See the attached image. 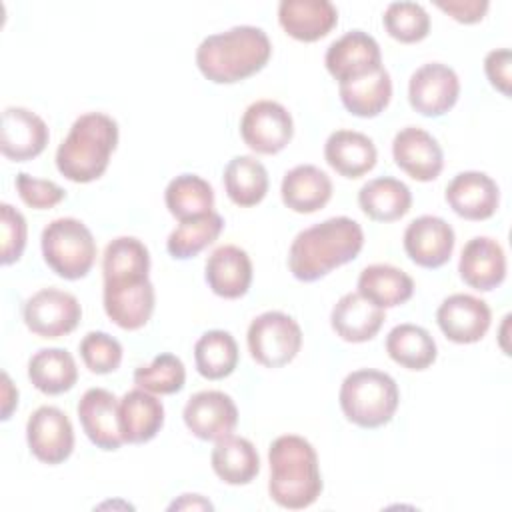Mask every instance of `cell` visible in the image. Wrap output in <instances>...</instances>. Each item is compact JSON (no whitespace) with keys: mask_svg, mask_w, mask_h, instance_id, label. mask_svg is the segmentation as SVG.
Listing matches in <instances>:
<instances>
[{"mask_svg":"<svg viewBox=\"0 0 512 512\" xmlns=\"http://www.w3.org/2000/svg\"><path fill=\"white\" fill-rule=\"evenodd\" d=\"M26 442L36 460L62 464L74 450L72 422L60 408L40 406L26 422Z\"/></svg>","mask_w":512,"mask_h":512,"instance_id":"cell-12","label":"cell"},{"mask_svg":"<svg viewBox=\"0 0 512 512\" xmlns=\"http://www.w3.org/2000/svg\"><path fill=\"white\" fill-rule=\"evenodd\" d=\"M444 198L460 218L488 220L498 210L500 190L488 174L466 170L448 182Z\"/></svg>","mask_w":512,"mask_h":512,"instance_id":"cell-19","label":"cell"},{"mask_svg":"<svg viewBox=\"0 0 512 512\" xmlns=\"http://www.w3.org/2000/svg\"><path fill=\"white\" fill-rule=\"evenodd\" d=\"M150 252L134 236L108 242L102 258L104 312L122 330H138L154 312V286L148 278Z\"/></svg>","mask_w":512,"mask_h":512,"instance_id":"cell-1","label":"cell"},{"mask_svg":"<svg viewBox=\"0 0 512 512\" xmlns=\"http://www.w3.org/2000/svg\"><path fill=\"white\" fill-rule=\"evenodd\" d=\"M194 362L200 376L222 380L238 366V344L226 330H208L194 344Z\"/></svg>","mask_w":512,"mask_h":512,"instance_id":"cell-36","label":"cell"},{"mask_svg":"<svg viewBox=\"0 0 512 512\" xmlns=\"http://www.w3.org/2000/svg\"><path fill=\"white\" fill-rule=\"evenodd\" d=\"M278 22L294 40L316 42L338 24V10L330 0H282Z\"/></svg>","mask_w":512,"mask_h":512,"instance_id":"cell-23","label":"cell"},{"mask_svg":"<svg viewBox=\"0 0 512 512\" xmlns=\"http://www.w3.org/2000/svg\"><path fill=\"white\" fill-rule=\"evenodd\" d=\"M210 462L214 474L230 486L250 484L260 472V456L256 446L248 438L234 434L216 440Z\"/></svg>","mask_w":512,"mask_h":512,"instance_id":"cell-28","label":"cell"},{"mask_svg":"<svg viewBox=\"0 0 512 512\" xmlns=\"http://www.w3.org/2000/svg\"><path fill=\"white\" fill-rule=\"evenodd\" d=\"M454 244V228L440 216H418L404 230V250L422 268L444 266L454 252Z\"/></svg>","mask_w":512,"mask_h":512,"instance_id":"cell-15","label":"cell"},{"mask_svg":"<svg viewBox=\"0 0 512 512\" xmlns=\"http://www.w3.org/2000/svg\"><path fill=\"white\" fill-rule=\"evenodd\" d=\"M42 256L48 268L64 280L84 278L96 260V240L78 218H56L40 236Z\"/></svg>","mask_w":512,"mask_h":512,"instance_id":"cell-7","label":"cell"},{"mask_svg":"<svg viewBox=\"0 0 512 512\" xmlns=\"http://www.w3.org/2000/svg\"><path fill=\"white\" fill-rule=\"evenodd\" d=\"M78 420L100 450H118L124 440L118 426V398L106 388H88L78 402Z\"/></svg>","mask_w":512,"mask_h":512,"instance_id":"cell-20","label":"cell"},{"mask_svg":"<svg viewBox=\"0 0 512 512\" xmlns=\"http://www.w3.org/2000/svg\"><path fill=\"white\" fill-rule=\"evenodd\" d=\"M510 66H512V54L508 48L490 50L484 58V72L490 84L504 96H510Z\"/></svg>","mask_w":512,"mask_h":512,"instance_id":"cell-43","label":"cell"},{"mask_svg":"<svg viewBox=\"0 0 512 512\" xmlns=\"http://www.w3.org/2000/svg\"><path fill=\"white\" fill-rule=\"evenodd\" d=\"M386 32L402 42L414 44L428 36L430 32V16L418 2H392L386 6L382 16Z\"/></svg>","mask_w":512,"mask_h":512,"instance_id":"cell-39","label":"cell"},{"mask_svg":"<svg viewBox=\"0 0 512 512\" xmlns=\"http://www.w3.org/2000/svg\"><path fill=\"white\" fill-rule=\"evenodd\" d=\"M0 230H2V234H0L2 236L0 262L4 266H8V264L18 262L24 248H26V238H28L26 218L22 216L20 210L2 202L0 204Z\"/></svg>","mask_w":512,"mask_h":512,"instance_id":"cell-41","label":"cell"},{"mask_svg":"<svg viewBox=\"0 0 512 512\" xmlns=\"http://www.w3.org/2000/svg\"><path fill=\"white\" fill-rule=\"evenodd\" d=\"M118 144V124L104 112H86L74 120L56 150L58 172L78 184L98 180Z\"/></svg>","mask_w":512,"mask_h":512,"instance_id":"cell-5","label":"cell"},{"mask_svg":"<svg viewBox=\"0 0 512 512\" xmlns=\"http://www.w3.org/2000/svg\"><path fill=\"white\" fill-rule=\"evenodd\" d=\"M326 70L338 84L368 76L382 68L378 42L364 30H350L334 40L324 56Z\"/></svg>","mask_w":512,"mask_h":512,"instance_id":"cell-13","label":"cell"},{"mask_svg":"<svg viewBox=\"0 0 512 512\" xmlns=\"http://www.w3.org/2000/svg\"><path fill=\"white\" fill-rule=\"evenodd\" d=\"M324 158L332 170L344 178L368 174L378 160L372 138L356 130H336L324 144Z\"/></svg>","mask_w":512,"mask_h":512,"instance_id":"cell-27","label":"cell"},{"mask_svg":"<svg viewBox=\"0 0 512 512\" xmlns=\"http://www.w3.org/2000/svg\"><path fill=\"white\" fill-rule=\"evenodd\" d=\"M436 322L442 334L456 344H474L490 328V306L472 294H452L436 310Z\"/></svg>","mask_w":512,"mask_h":512,"instance_id":"cell-16","label":"cell"},{"mask_svg":"<svg viewBox=\"0 0 512 512\" xmlns=\"http://www.w3.org/2000/svg\"><path fill=\"white\" fill-rule=\"evenodd\" d=\"M164 202L168 212L178 220H196L212 212L214 190L198 174H180L172 178L164 190Z\"/></svg>","mask_w":512,"mask_h":512,"instance_id":"cell-34","label":"cell"},{"mask_svg":"<svg viewBox=\"0 0 512 512\" xmlns=\"http://www.w3.org/2000/svg\"><path fill=\"white\" fill-rule=\"evenodd\" d=\"M338 86L344 108L358 118L378 116L380 112H384L392 98V80L384 66L368 76L342 82Z\"/></svg>","mask_w":512,"mask_h":512,"instance_id":"cell-32","label":"cell"},{"mask_svg":"<svg viewBox=\"0 0 512 512\" xmlns=\"http://www.w3.org/2000/svg\"><path fill=\"white\" fill-rule=\"evenodd\" d=\"M384 320V308L368 302L358 292L344 294L330 312V324L336 336L354 344L372 340L380 332Z\"/></svg>","mask_w":512,"mask_h":512,"instance_id":"cell-26","label":"cell"},{"mask_svg":"<svg viewBox=\"0 0 512 512\" xmlns=\"http://www.w3.org/2000/svg\"><path fill=\"white\" fill-rule=\"evenodd\" d=\"M14 184H16V190H18V196L22 198V202L36 210L54 208L66 196L64 188H60L56 182L40 180L26 172H18Z\"/></svg>","mask_w":512,"mask_h":512,"instance_id":"cell-42","label":"cell"},{"mask_svg":"<svg viewBox=\"0 0 512 512\" xmlns=\"http://www.w3.org/2000/svg\"><path fill=\"white\" fill-rule=\"evenodd\" d=\"M50 140L46 122L28 108L8 106L2 112L0 150L12 162H26L44 152Z\"/></svg>","mask_w":512,"mask_h":512,"instance_id":"cell-18","label":"cell"},{"mask_svg":"<svg viewBox=\"0 0 512 512\" xmlns=\"http://www.w3.org/2000/svg\"><path fill=\"white\" fill-rule=\"evenodd\" d=\"M182 418L196 438L216 442L234 432L238 424V408L228 394L220 390H202L188 398Z\"/></svg>","mask_w":512,"mask_h":512,"instance_id":"cell-14","label":"cell"},{"mask_svg":"<svg viewBox=\"0 0 512 512\" xmlns=\"http://www.w3.org/2000/svg\"><path fill=\"white\" fill-rule=\"evenodd\" d=\"M22 314L32 334L40 338H60L78 326L82 308L74 294L60 288H42L24 302Z\"/></svg>","mask_w":512,"mask_h":512,"instance_id":"cell-9","label":"cell"},{"mask_svg":"<svg viewBox=\"0 0 512 512\" xmlns=\"http://www.w3.org/2000/svg\"><path fill=\"white\" fill-rule=\"evenodd\" d=\"M164 424V406L152 392L134 388L118 400V426L128 444L150 442Z\"/></svg>","mask_w":512,"mask_h":512,"instance_id":"cell-24","label":"cell"},{"mask_svg":"<svg viewBox=\"0 0 512 512\" xmlns=\"http://www.w3.org/2000/svg\"><path fill=\"white\" fill-rule=\"evenodd\" d=\"M362 246V226L348 216H334L296 234L288 250V268L296 280L316 282L352 262Z\"/></svg>","mask_w":512,"mask_h":512,"instance_id":"cell-2","label":"cell"},{"mask_svg":"<svg viewBox=\"0 0 512 512\" xmlns=\"http://www.w3.org/2000/svg\"><path fill=\"white\" fill-rule=\"evenodd\" d=\"M204 278L216 296L242 298L252 284V260L246 250L234 244L218 246L206 260Z\"/></svg>","mask_w":512,"mask_h":512,"instance_id":"cell-22","label":"cell"},{"mask_svg":"<svg viewBox=\"0 0 512 512\" xmlns=\"http://www.w3.org/2000/svg\"><path fill=\"white\" fill-rule=\"evenodd\" d=\"M338 400L346 420L360 428H380L396 414L400 392L390 374L362 368L342 380Z\"/></svg>","mask_w":512,"mask_h":512,"instance_id":"cell-6","label":"cell"},{"mask_svg":"<svg viewBox=\"0 0 512 512\" xmlns=\"http://www.w3.org/2000/svg\"><path fill=\"white\" fill-rule=\"evenodd\" d=\"M28 378L36 390L48 396L68 392L78 380L74 356L64 348H42L28 360Z\"/></svg>","mask_w":512,"mask_h":512,"instance_id":"cell-31","label":"cell"},{"mask_svg":"<svg viewBox=\"0 0 512 512\" xmlns=\"http://www.w3.org/2000/svg\"><path fill=\"white\" fill-rule=\"evenodd\" d=\"M392 156L396 166L418 182L436 180L444 168V152L438 140L418 126H406L394 136Z\"/></svg>","mask_w":512,"mask_h":512,"instance_id":"cell-17","label":"cell"},{"mask_svg":"<svg viewBox=\"0 0 512 512\" xmlns=\"http://www.w3.org/2000/svg\"><path fill=\"white\" fill-rule=\"evenodd\" d=\"M270 498L288 510L312 506L322 494V474L314 446L296 434L278 436L268 448Z\"/></svg>","mask_w":512,"mask_h":512,"instance_id":"cell-4","label":"cell"},{"mask_svg":"<svg viewBox=\"0 0 512 512\" xmlns=\"http://www.w3.org/2000/svg\"><path fill=\"white\" fill-rule=\"evenodd\" d=\"M80 356L94 374H110L122 362V344L102 330L88 332L80 342Z\"/></svg>","mask_w":512,"mask_h":512,"instance_id":"cell-40","label":"cell"},{"mask_svg":"<svg viewBox=\"0 0 512 512\" xmlns=\"http://www.w3.org/2000/svg\"><path fill=\"white\" fill-rule=\"evenodd\" d=\"M272 56L268 34L258 26H234L206 36L196 48V66L214 84H234L260 72Z\"/></svg>","mask_w":512,"mask_h":512,"instance_id":"cell-3","label":"cell"},{"mask_svg":"<svg viewBox=\"0 0 512 512\" xmlns=\"http://www.w3.org/2000/svg\"><path fill=\"white\" fill-rule=\"evenodd\" d=\"M458 272L470 288L490 292L506 278V254L494 238L474 236L462 248Z\"/></svg>","mask_w":512,"mask_h":512,"instance_id":"cell-21","label":"cell"},{"mask_svg":"<svg viewBox=\"0 0 512 512\" xmlns=\"http://www.w3.org/2000/svg\"><path fill=\"white\" fill-rule=\"evenodd\" d=\"M436 6L462 24H476L488 12V0H438Z\"/></svg>","mask_w":512,"mask_h":512,"instance_id":"cell-44","label":"cell"},{"mask_svg":"<svg viewBox=\"0 0 512 512\" xmlns=\"http://www.w3.org/2000/svg\"><path fill=\"white\" fill-rule=\"evenodd\" d=\"M250 356L264 368H280L296 358L302 348V330L298 322L280 312L268 310L256 316L246 334Z\"/></svg>","mask_w":512,"mask_h":512,"instance_id":"cell-8","label":"cell"},{"mask_svg":"<svg viewBox=\"0 0 512 512\" xmlns=\"http://www.w3.org/2000/svg\"><path fill=\"white\" fill-rule=\"evenodd\" d=\"M224 190L242 208L256 206L268 192V172L254 156H234L224 168Z\"/></svg>","mask_w":512,"mask_h":512,"instance_id":"cell-35","label":"cell"},{"mask_svg":"<svg viewBox=\"0 0 512 512\" xmlns=\"http://www.w3.org/2000/svg\"><path fill=\"white\" fill-rule=\"evenodd\" d=\"M240 136L258 154H278L292 140L294 122L280 102L256 100L242 114Z\"/></svg>","mask_w":512,"mask_h":512,"instance_id":"cell-10","label":"cell"},{"mask_svg":"<svg viewBox=\"0 0 512 512\" xmlns=\"http://www.w3.org/2000/svg\"><path fill=\"white\" fill-rule=\"evenodd\" d=\"M388 356L408 370H426L438 356L432 334L416 324L404 322L394 326L386 336Z\"/></svg>","mask_w":512,"mask_h":512,"instance_id":"cell-33","label":"cell"},{"mask_svg":"<svg viewBox=\"0 0 512 512\" xmlns=\"http://www.w3.org/2000/svg\"><path fill=\"white\" fill-rule=\"evenodd\" d=\"M460 96L458 74L442 62H428L414 70L408 82L410 106L428 118L444 116Z\"/></svg>","mask_w":512,"mask_h":512,"instance_id":"cell-11","label":"cell"},{"mask_svg":"<svg viewBox=\"0 0 512 512\" xmlns=\"http://www.w3.org/2000/svg\"><path fill=\"white\" fill-rule=\"evenodd\" d=\"M224 218L218 212H210L196 220L180 222L166 240V250L176 260H188L210 246L222 232Z\"/></svg>","mask_w":512,"mask_h":512,"instance_id":"cell-37","label":"cell"},{"mask_svg":"<svg viewBox=\"0 0 512 512\" xmlns=\"http://www.w3.org/2000/svg\"><path fill=\"white\" fill-rule=\"evenodd\" d=\"M280 196L292 212L312 214L322 210L332 198V180L314 164H298L284 174Z\"/></svg>","mask_w":512,"mask_h":512,"instance_id":"cell-25","label":"cell"},{"mask_svg":"<svg viewBox=\"0 0 512 512\" xmlns=\"http://www.w3.org/2000/svg\"><path fill=\"white\" fill-rule=\"evenodd\" d=\"M358 204L370 220L394 222L408 214L412 206V192L398 178L378 176L360 188Z\"/></svg>","mask_w":512,"mask_h":512,"instance_id":"cell-29","label":"cell"},{"mask_svg":"<svg viewBox=\"0 0 512 512\" xmlns=\"http://www.w3.org/2000/svg\"><path fill=\"white\" fill-rule=\"evenodd\" d=\"M174 508H208L212 510V504L208 500H204L200 494H182L180 500H174L170 504V510Z\"/></svg>","mask_w":512,"mask_h":512,"instance_id":"cell-46","label":"cell"},{"mask_svg":"<svg viewBox=\"0 0 512 512\" xmlns=\"http://www.w3.org/2000/svg\"><path fill=\"white\" fill-rule=\"evenodd\" d=\"M2 382V420H8L18 404V390L12 386L10 376L6 372H2Z\"/></svg>","mask_w":512,"mask_h":512,"instance_id":"cell-45","label":"cell"},{"mask_svg":"<svg viewBox=\"0 0 512 512\" xmlns=\"http://www.w3.org/2000/svg\"><path fill=\"white\" fill-rule=\"evenodd\" d=\"M358 294L380 308H394L414 294V280L392 264H370L358 276Z\"/></svg>","mask_w":512,"mask_h":512,"instance_id":"cell-30","label":"cell"},{"mask_svg":"<svg viewBox=\"0 0 512 512\" xmlns=\"http://www.w3.org/2000/svg\"><path fill=\"white\" fill-rule=\"evenodd\" d=\"M184 382V362L170 352L158 354L150 364L134 370V384L152 394H176L184 388Z\"/></svg>","mask_w":512,"mask_h":512,"instance_id":"cell-38","label":"cell"}]
</instances>
